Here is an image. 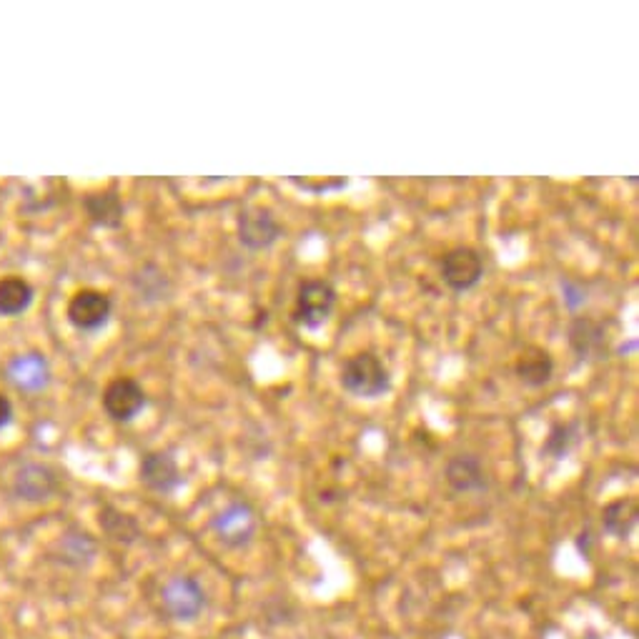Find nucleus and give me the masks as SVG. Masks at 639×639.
I'll return each mask as SVG.
<instances>
[{
	"mask_svg": "<svg viewBox=\"0 0 639 639\" xmlns=\"http://www.w3.org/2000/svg\"><path fill=\"white\" fill-rule=\"evenodd\" d=\"M33 301V289L21 276H6L0 279V314L16 316L26 311Z\"/></svg>",
	"mask_w": 639,
	"mask_h": 639,
	"instance_id": "dca6fc26",
	"label": "nucleus"
},
{
	"mask_svg": "<svg viewBox=\"0 0 639 639\" xmlns=\"http://www.w3.org/2000/svg\"><path fill=\"white\" fill-rule=\"evenodd\" d=\"M111 316V296L96 289H83L68 301V321L81 331H96Z\"/></svg>",
	"mask_w": 639,
	"mask_h": 639,
	"instance_id": "6e6552de",
	"label": "nucleus"
},
{
	"mask_svg": "<svg viewBox=\"0 0 639 639\" xmlns=\"http://www.w3.org/2000/svg\"><path fill=\"white\" fill-rule=\"evenodd\" d=\"M143 406H146V391L131 376H118L103 391V409L116 421H131Z\"/></svg>",
	"mask_w": 639,
	"mask_h": 639,
	"instance_id": "0eeeda50",
	"label": "nucleus"
},
{
	"mask_svg": "<svg viewBox=\"0 0 639 639\" xmlns=\"http://www.w3.org/2000/svg\"><path fill=\"white\" fill-rule=\"evenodd\" d=\"M11 401L6 399V396L0 394V426L8 424V419H11Z\"/></svg>",
	"mask_w": 639,
	"mask_h": 639,
	"instance_id": "aec40b11",
	"label": "nucleus"
},
{
	"mask_svg": "<svg viewBox=\"0 0 639 639\" xmlns=\"http://www.w3.org/2000/svg\"><path fill=\"white\" fill-rule=\"evenodd\" d=\"M163 607L173 619L193 622L206 607V592L193 577H176L163 589Z\"/></svg>",
	"mask_w": 639,
	"mask_h": 639,
	"instance_id": "423d86ee",
	"label": "nucleus"
},
{
	"mask_svg": "<svg viewBox=\"0 0 639 639\" xmlns=\"http://www.w3.org/2000/svg\"><path fill=\"white\" fill-rule=\"evenodd\" d=\"M569 344L579 359H599L607 351V329L602 321L579 316L569 326Z\"/></svg>",
	"mask_w": 639,
	"mask_h": 639,
	"instance_id": "9d476101",
	"label": "nucleus"
},
{
	"mask_svg": "<svg viewBox=\"0 0 639 639\" xmlns=\"http://www.w3.org/2000/svg\"><path fill=\"white\" fill-rule=\"evenodd\" d=\"M336 306V289L324 279H309L299 286L294 304V321L306 329L326 324Z\"/></svg>",
	"mask_w": 639,
	"mask_h": 639,
	"instance_id": "f03ea898",
	"label": "nucleus"
},
{
	"mask_svg": "<svg viewBox=\"0 0 639 639\" xmlns=\"http://www.w3.org/2000/svg\"><path fill=\"white\" fill-rule=\"evenodd\" d=\"M447 482L454 492L472 494L487 489V472L477 454H457L447 464Z\"/></svg>",
	"mask_w": 639,
	"mask_h": 639,
	"instance_id": "1a4fd4ad",
	"label": "nucleus"
},
{
	"mask_svg": "<svg viewBox=\"0 0 639 639\" xmlns=\"http://www.w3.org/2000/svg\"><path fill=\"white\" fill-rule=\"evenodd\" d=\"M83 206H86L88 219H91L93 224L103 226V229H118V226H121L123 201L113 188H108V191L88 193Z\"/></svg>",
	"mask_w": 639,
	"mask_h": 639,
	"instance_id": "ddd939ff",
	"label": "nucleus"
},
{
	"mask_svg": "<svg viewBox=\"0 0 639 639\" xmlns=\"http://www.w3.org/2000/svg\"><path fill=\"white\" fill-rule=\"evenodd\" d=\"M519 379L527 386H544L554 374V359L542 346H527L514 364Z\"/></svg>",
	"mask_w": 639,
	"mask_h": 639,
	"instance_id": "f8f14e48",
	"label": "nucleus"
},
{
	"mask_svg": "<svg viewBox=\"0 0 639 639\" xmlns=\"http://www.w3.org/2000/svg\"><path fill=\"white\" fill-rule=\"evenodd\" d=\"M53 489H56V474L41 464H28L16 477V492L31 502L51 497Z\"/></svg>",
	"mask_w": 639,
	"mask_h": 639,
	"instance_id": "2eb2a0df",
	"label": "nucleus"
},
{
	"mask_svg": "<svg viewBox=\"0 0 639 639\" xmlns=\"http://www.w3.org/2000/svg\"><path fill=\"white\" fill-rule=\"evenodd\" d=\"M637 517L639 509L634 499H614V502H609L602 512L604 532H609L617 539H627L629 534H632L634 524H637Z\"/></svg>",
	"mask_w": 639,
	"mask_h": 639,
	"instance_id": "4468645a",
	"label": "nucleus"
},
{
	"mask_svg": "<svg viewBox=\"0 0 639 639\" xmlns=\"http://www.w3.org/2000/svg\"><path fill=\"white\" fill-rule=\"evenodd\" d=\"M484 259L472 246H457L447 251L442 259V279L452 286L454 291H469L482 281Z\"/></svg>",
	"mask_w": 639,
	"mask_h": 639,
	"instance_id": "39448f33",
	"label": "nucleus"
},
{
	"mask_svg": "<svg viewBox=\"0 0 639 639\" xmlns=\"http://www.w3.org/2000/svg\"><path fill=\"white\" fill-rule=\"evenodd\" d=\"M562 291H564V301H567L569 309H579V306L587 301V289L582 284L572 279H562Z\"/></svg>",
	"mask_w": 639,
	"mask_h": 639,
	"instance_id": "6ab92c4d",
	"label": "nucleus"
},
{
	"mask_svg": "<svg viewBox=\"0 0 639 639\" xmlns=\"http://www.w3.org/2000/svg\"><path fill=\"white\" fill-rule=\"evenodd\" d=\"M577 439H579L577 424H572V421H557V424H552V429H549L547 434L544 454H549L552 459H564L569 452H572Z\"/></svg>",
	"mask_w": 639,
	"mask_h": 639,
	"instance_id": "a211bd4d",
	"label": "nucleus"
},
{
	"mask_svg": "<svg viewBox=\"0 0 639 639\" xmlns=\"http://www.w3.org/2000/svg\"><path fill=\"white\" fill-rule=\"evenodd\" d=\"M11 376L23 389H38V386H43L48 381V366L43 361V356L38 354L18 356L11 364Z\"/></svg>",
	"mask_w": 639,
	"mask_h": 639,
	"instance_id": "f3484780",
	"label": "nucleus"
},
{
	"mask_svg": "<svg viewBox=\"0 0 639 639\" xmlns=\"http://www.w3.org/2000/svg\"><path fill=\"white\" fill-rule=\"evenodd\" d=\"M256 529H259L256 512L246 502L229 504L219 517L213 519V532L231 549H241L251 544V539L256 537Z\"/></svg>",
	"mask_w": 639,
	"mask_h": 639,
	"instance_id": "20e7f679",
	"label": "nucleus"
},
{
	"mask_svg": "<svg viewBox=\"0 0 639 639\" xmlns=\"http://www.w3.org/2000/svg\"><path fill=\"white\" fill-rule=\"evenodd\" d=\"M236 234H239V241L246 249L261 251L274 246L284 236V226H281V221L276 219L271 208L251 206L239 213Z\"/></svg>",
	"mask_w": 639,
	"mask_h": 639,
	"instance_id": "7ed1b4c3",
	"label": "nucleus"
},
{
	"mask_svg": "<svg viewBox=\"0 0 639 639\" xmlns=\"http://www.w3.org/2000/svg\"><path fill=\"white\" fill-rule=\"evenodd\" d=\"M141 477L153 492L168 494L181 484V472H178V464L171 454L166 452H153L143 459L141 464Z\"/></svg>",
	"mask_w": 639,
	"mask_h": 639,
	"instance_id": "9b49d317",
	"label": "nucleus"
},
{
	"mask_svg": "<svg viewBox=\"0 0 639 639\" xmlns=\"http://www.w3.org/2000/svg\"><path fill=\"white\" fill-rule=\"evenodd\" d=\"M584 639H597V637H594V634H589V637H584Z\"/></svg>",
	"mask_w": 639,
	"mask_h": 639,
	"instance_id": "412c9836",
	"label": "nucleus"
},
{
	"mask_svg": "<svg viewBox=\"0 0 639 639\" xmlns=\"http://www.w3.org/2000/svg\"><path fill=\"white\" fill-rule=\"evenodd\" d=\"M341 386L361 399H376L391 389V376L374 351H359L341 366Z\"/></svg>",
	"mask_w": 639,
	"mask_h": 639,
	"instance_id": "f257e3e1",
	"label": "nucleus"
}]
</instances>
